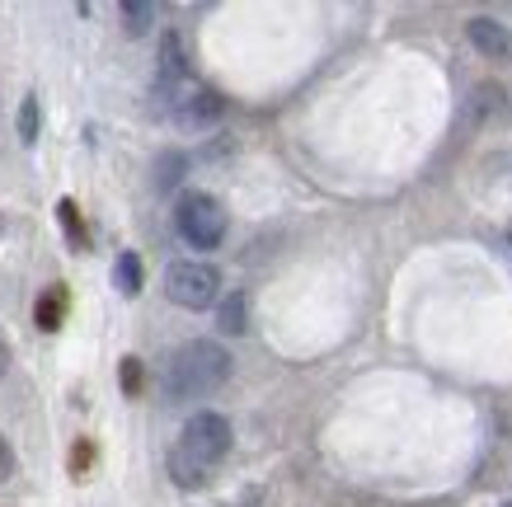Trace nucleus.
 I'll return each instance as SVG.
<instances>
[{
  "instance_id": "nucleus-1",
  "label": "nucleus",
  "mask_w": 512,
  "mask_h": 507,
  "mask_svg": "<svg viewBox=\"0 0 512 507\" xmlns=\"http://www.w3.org/2000/svg\"><path fill=\"white\" fill-rule=\"evenodd\" d=\"M231 456V418L217 409H202L184 423L179 442L170 451V479L179 489H202L212 470Z\"/></svg>"
},
{
  "instance_id": "nucleus-2",
  "label": "nucleus",
  "mask_w": 512,
  "mask_h": 507,
  "mask_svg": "<svg viewBox=\"0 0 512 507\" xmlns=\"http://www.w3.org/2000/svg\"><path fill=\"white\" fill-rule=\"evenodd\" d=\"M231 381V353L212 338H193L165 362V395L170 400H202Z\"/></svg>"
},
{
  "instance_id": "nucleus-3",
  "label": "nucleus",
  "mask_w": 512,
  "mask_h": 507,
  "mask_svg": "<svg viewBox=\"0 0 512 507\" xmlns=\"http://www.w3.org/2000/svg\"><path fill=\"white\" fill-rule=\"evenodd\" d=\"M174 231L184 235V245L193 249H217L226 240V207L212 193H184L174 202Z\"/></svg>"
},
{
  "instance_id": "nucleus-4",
  "label": "nucleus",
  "mask_w": 512,
  "mask_h": 507,
  "mask_svg": "<svg viewBox=\"0 0 512 507\" xmlns=\"http://www.w3.org/2000/svg\"><path fill=\"white\" fill-rule=\"evenodd\" d=\"M165 296L184 310H207L221 296V273L202 259H179L165 268Z\"/></svg>"
},
{
  "instance_id": "nucleus-5",
  "label": "nucleus",
  "mask_w": 512,
  "mask_h": 507,
  "mask_svg": "<svg viewBox=\"0 0 512 507\" xmlns=\"http://www.w3.org/2000/svg\"><path fill=\"white\" fill-rule=\"evenodd\" d=\"M188 90H193V66H188L184 38H179V33H165V38H160V62H156V99L165 108H174Z\"/></svg>"
},
{
  "instance_id": "nucleus-6",
  "label": "nucleus",
  "mask_w": 512,
  "mask_h": 507,
  "mask_svg": "<svg viewBox=\"0 0 512 507\" xmlns=\"http://www.w3.org/2000/svg\"><path fill=\"white\" fill-rule=\"evenodd\" d=\"M170 113H174V123L184 127V132H207V127L221 123L226 99H221V90H212V85H193V90H188Z\"/></svg>"
},
{
  "instance_id": "nucleus-7",
  "label": "nucleus",
  "mask_w": 512,
  "mask_h": 507,
  "mask_svg": "<svg viewBox=\"0 0 512 507\" xmlns=\"http://www.w3.org/2000/svg\"><path fill=\"white\" fill-rule=\"evenodd\" d=\"M466 38L480 57H494V62H512V33L494 19H470L466 24Z\"/></svg>"
},
{
  "instance_id": "nucleus-8",
  "label": "nucleus",
  "mask_w": 512,
  "mask_h": 507,
  "mask_svg": "<svg viewBox=\"0 0 512 507\" xmlns=\"http://www.w3.org/2000/svg\"><path fill=\"white\" fill-rule=\"evenodd\" d=\"M66 282H52V287H43V296L33 301V324L43 329V334H57L62 329V320H66Z\"/></svg>"
},
{
  "instance_id": "nucleus-9",
  "label": "nucleus",
  "mask_w": 512,
  "mask_h": 507,
  "mask_svg": "<svg viewBox=\"0 0 512 507\" xmlns=\"http://www.w3.org/2000/svg\"><path fill=\"white\" fill-rule=\"evenodd\" d=\"M503 99H508V94L498 90V85H489V80H484V85H475L470 118H475V123H503V118H508V104H503Z\"/></svg>"
},
{
  "instance_id": "nucleus-10",
  "label": "nucleus",
  "mask_w": 512,
  "mask_h": 507,
  "mask_svg": "<svg viewBox=\"0 0 512 507\" xmlns=\"http://www.w3.org/2000/svg\"><path fill=\"white\" fill-rule=\"evenodd\" d=\"M217 329H221V334H245V329H249V301H245V292L221 296V306H217Z\"/></svg>"
},
{
  "instance_id": "nucleus-11",
  "label": "nucleus",
  "mask_w": 512,
  "mask_h": 507,
  "mask_svg": "<svg viewBox=\"0 0 512 507\" xmlns=\"http://www.w3.org/2000/svg\"><path fill=\"white\" fill-rule=\"evenodd\" d=\"M57 221H62V231H66V245L76 249V254H85V249H90V231H85V221H80L76 198L57 202Z\"/></svg>"
},
{
  "instance_id": "nucleus-12",
  "label": "nucleus",
  "mask_w": 512,
  "mask_h": 507,
  "mask_svg": "<svg viewBox=\"0 0 512 507\" xmlns=\"http://www.w3.org/2000/svg\"><path fill=\"white\" fill-rule=\"evenodd\" d=\"M113 282H118V292L132 301V296H141V259L132 254V249H123L118 254V263H113Z\"/></svg>"
},
{
  "instance_id": "nucleus-13",
  "label": "nucleus",
  "mask_w": 512,
  "mask_h": 507,
  "mask_svg": "<svg viewBox=\"0 0 512 507\" xmlns=\"http://www.w3.org/2000/svg\"><path fill=\"white\" fill-rule=\"evenodd\" d=\"M184 169H188V155L184 151H165V155H160V160H156V188H160V193L179 188Z\"/></svg>"
},
{
  "instance_id": "nucleus-14",
  "label": "nucleus",
  "mask_w": 512,
  "mask_h": 507,
  "mask_svg": "<svg viewBox=\"0 0 512 507\" xmlns=\"http://www.w3.org/2000/svg\"><path fill=\"white\" fill-rule=\"evenodd\" d=\"M118 19H123V29L137 38V33H146L151 24H156V5H141V0H123L118 5Z\"/></svg>"
},
{
  "instance_id": "nucleus-15",
  "label": "nucleus",
  "mask_w": 512,
  "mask_h": 507,
  "mask_svg": "<svg viewBox=\"0 0 512 507\" xmlns=\"http://www.w3.org/2000/svg\"><path fill=\"white\" fill-rule=\"evenodd\" d=\"M118 381H123V395H127V400H137V395H141V381H146L141 357H123V362H118Z\"/></svg>"
},
{
  "instance_id": "nucleus-16",
  "label": "nucleus",
  "mask_w": 512,
  "mask_h": 507,
  "mask_svg": "<svg viewBox=\"0 0 512 507\" xmlns=\"http://www.w3.org/2000/svg\"><path fill=\"white\" fill-rule=\"evenodd\" d=\"M19 141H38V94H29L24 104H19Z\"/></svg>"
},
{
  "instance_id": "nucleus-17",
  "label": "nucleus",
  "mask_w": 512,
  "mask_h": 507,
  "mask_svg": "<svg viewBox=\"0 0 512 507\" xmlns=\"http://www.w3.org/2000/svg\"><path fill=\"white\" fill-rule=\"evenodd\" d=\"M15 446L5 442V437H0V484H5V479H15Z\"/></svg>"
},
{
  "instance_id": "nucleus-18",
  "label": "nucleus",
  "mask_w": 512,
  "mask_h": 507,
  "mask_svg": "<svg viewBox=\"0 0 512 507\" xmlns=\"http://www.w3.org/2000/svg\"><path fill=\"white\" fill-rule=\"evenodd\" d=\"M5 371H10V343L0 338V376H5Z\"/></svg>"
},
{
  "instance_id": "nucleus-19",
  "label": "nucleus",
  "mask_w": 512,
  "mask_h": 507,
  "mask_svg": "<svg viewBox=\"0 0 512 507\" xmlns=\"http://www.w3.org/2000/svg\"><path fill=\"white\" fill-rule=\"evenodd\" d=\"M0 235H5V212H0Z\"/></svg>"
},
{
  "instance_id": "nucleus-20",
  "label": "nucleus",
  "mask_w": 512,
  "mask_h": 507,
  "mask_svg": "<svg viewBox=\"0 0 512 507\" xmlns=\"http://www.w3.org/2000/svg\"><path fill=\"white\" fill-rule=\"evenodd\" d=\"M508 240H512V226H508Z\"/></svg>"
},
{
  "instance_id": "nucleus-21",
  "label": "nucleus",
  "mask_w": 512,
  "mask_h": 507,
  "mask_svg": "<svg viewBox=\"0 0 512 507\" xmlns=\"http://www.w3.org/2000/svg\"><path fill=\"white\" fill-rule=\"evenodd\" d=\"M498 507H512V503H498Z\"/></svg>"
}]
</instances>
